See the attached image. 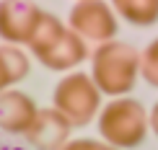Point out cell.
<instances>
[{
  "label": "cell",
  "instance_id": "obj_1",
  "mask_svg": "<svg viewBox=\"0 0 158 150\" xmlns=\"http://www.w3.org/2000/svg\"><path fill=\"white\" fill-rule=\"evenodd\" d=\"M91 78L106 96H127L140 78V52L132 44L111 39L91 52Z\"/></svg>",
  "mask_w": 158,
  "mask_h": 150
},
{
  "label": "cell",
  "instance_id": "obj_2",
  "mask_svg": "<svg viewBox=\"0 0 158 150\" xmlns=\"http://www.w3.org/2000/svg\"><path fill=\"white\" fill-rule=\"evenodd\" d=\"M98 135L104 142L127 150L137 148L150 129V114L137 99L117 96L98 111Z\"/></svg>",
  "mask_w": 158,
  "mask_h": 150
},
{
  "label": "cell",
  "instance_id": "obj_3",
  "mask_svg": "<svg viewBox=\"0 0 158 150\" xmlns=\"http://www.w3.org/2000/svg\"><path fill=\"white\" fill-rule=\"evenodd\" d=\"M101 91L94 83V78L83 70H73L55 86L52 101L73 127H85L101 111Z\"/></svg>",
  "mask_w": 158,
  "mask_h": 150
},
{
  "label": "cell",
  "instance_id": "obj_4",
  "mask_svg": "<svg viewBox=\"0 0 158 150\" xmlns=\"http://www.w3.org/2000/svg\"><path fill=\"white\" fill-rule=\"evenodd\" d=\"M68 26L85 42H111L119 34L114 8L106 0H78L68 13Z\"/></svg>",
  "mask_w": 158,
  "mask_h": 150
},
{
  "label": "cell",
  "instance_id": "obj_5",
  "mask_svg": "<svg viewBox=\"0 0 158 150\" xmlns=\"http://www.w3.org/2000/svg\"><path fill=\"white\" fill-rule=\"evenodd\" d=\"M42 13L44 10L31 0H0V36L5 44H29Z\"/></svg>",
  "mask_w": 158,
  "mask_h": 150
},
{
  "label": "cell",
  "instance_id": "obj_6",
  "mask_svg": "<svg viewBox=\"0 0 158 150\" xmlns=\"http://www.w3.org/2000/svg\"><path fill=\"white\" fill-rule=\"evenodd\" d=\"M70 132H73V124L52 106V109H39L34 124L26 132V140L36 150H62L70 142Z\"/></svg>",
  "mask_w": 158,
  "mask_h": 150
},
{
  "label": "cell",
  "instance_id": "obj_7",
  "mask_svg": "<svg viewBox=\"0 0 158 150\" xmlns=\"http://www.w3.org/2000/svg\"><path fill=\"white\" fill-rule=\"evenodd\" d=\"M39 114V106L23 91L5 88L0 93V129L10 135H26Z\"/></svg>",
  "mask_w": 158,
  "mask_h": 150
},
{
  "label": "cell",
  "instance_id": "obj_8",
  "mask_svg": "<svg viewBox=\"0 0 158 150\" xmlns=\"http://www.w3.org/2000/svg\"><path fill=\"white\" fill-rule=\"evenodd\" d=\"M88 60V44L83 36H78L73 29H65V34L60 36V42L52 47L44 57H39V62L47 70L55 73H70L75 70L81 62Z\"/></svg>",
  "mask_w": 158,
  "mask_h": 150
},
{
  "label": "cell",
  "instance_id": "obj_9",
  "mask_svg": "<svg viewBox=\"0 0 158 150\" xmlns=\"http://www.w3.org/2000/svg\"><path fill=\"white\" fill-rule=\"evenodd\" d=\"M65 26L60 18L55 16V13H42V18H39V26H36V31H34V36L29 39V44L26 47L31 49V55L36 57H44L47 52L55 47L57 42H60V36L65 34Z\"/></svg>",
  "mask_w": 158,
  "mask_h": 150
},
{
  "label": "cell",
  "instance_id": "obj_10",
  "mask_svg": "<svg viewBox=\"0 0 158 150\" xmlns=\"http://www.w3.org/2000/svg\"><path fill=\"white\" fill-rule=\"evenodd\" d=\"M29 75V57L16 44H0V93Z\"/></svg>",
  "mask_w": 158,
  "mask_h": 150
},
{
  "label": "cell",
  "instance_id": "obj_11",
  "mask_svg": "<svg viewBox=\"0 0 158 150\" xmlns=\"http://www.w3.org/2000/svg\"><path fill=\"white\" fill-rule=\"evenodd\" d=\"M109 5L132 26H153L158 21V0H109Z\"/></svg>",
  "mask_w": 158,
  "mask_h": 150
},
{
  "label": "cell",
  "instance_id": "obj_12",
  "mask_svg": "<svg viewBox=\"0 0 158 150\" xmlns=\"http://www.w3.org/2000/svg\"><path fill=\"white\" fill-rule=\"evenodd\" d=\"M140 75L148 86L158 88V36L140 52Z\"/></svg>",
  "mask_w": 158,
  "mask_h": 150
},
{
  "label": "cell",
  "instance_id": "obj_13",
  "mask_svg": "<svg viewBox=\"0 0 158 150\" xmlns=\"http://www.w3.org/2000/svg\"><path fill=\"white\" fill-rule=\"evenodd\" d=\"M62 150H119L114 145H109V142L104 140H88V137H78V140H70L68 145Z\"/></svg>",
  "mask_w": 158,
  "mask_h": 150
},
{
  "label": "cell",
  "instance_id": "obj_14",
  "mask_svg": "<svg viewBox=\"0 0 158 150\" xmlns=\"http://www.w3.org/2000/svg\"><path fill=\"white\" fill-rule=\"evenodd\" d=\"M150 129H153V135L158 137V103L150 109Z\"/></svg>",
  "mask_w": 158,
  "mask_h": 150
}]
</instances>
